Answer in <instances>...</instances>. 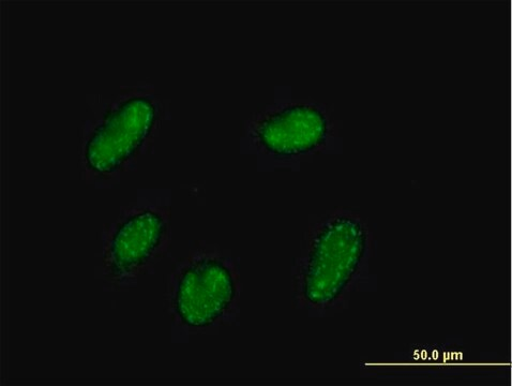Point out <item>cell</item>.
<instances>
[{
	"label": "cell",
	"instance_id": "obj_1",
	"mask_svg": "<svg viewBox=\"0 0 512 386\" xmlns=\"http://www.w3.org/2000/svg\"><path fill=\"white\" fill-rule=\"evenodd\" d=\"M368 243V230L358 218H329L311 242L304 272L305 299L316 307L334 303L357 273Z\"/></svg>",
	"mask_w": 512,
	"mask_h": 386
},
{
	"label": "cell",
	"instance_id": "obj_2",
	"mask_svg": "<svg viewBox=\"0 0 512 386\" xmlns=\"http://www.w3.org/2000/svg\"><path fill=\"white\" fill-rule=\"evenodd\" d=\"M157 117L156 107L144 97L120 103L105 115L86 147L90 169L108 174L116 171L140 150L152 132Z\"/></svg>",
	"mask_w": 512,
	"mask_h": 386
},
{
	"label": "cell",
	"instance_id": "obj_3",
	"mask_svg": "<svg viewBox=\"0 0 512 386\" xmlns=\"http://www.w3.org/2000/svg\"><path fill=\"white\" fill-rule=\"evenodd\" d=\"M234 296L235 282L228 267L204 260L191 265L180 278L175 308L184 323L204 328L228 310Z\"/></svg>",
	"mask_w": 512,
	"mask_h": 386
},
{
	"label": "cell",
	"instance_id": "obj_4",
	"mask_svg": "<svg viewBox=\"0 0 512 386\" xmlns=\"http://www.w3.org/2000/svg\"><path fill=\"white\" fill-rule=\"evenodd\" d=\"M327 118L313 106L295 105L267 115L258 124L256 136L265 150L277 156H297L324 144Z\"/></svg>",
	"mask_w": 512,
	"mask_h": 386
},
{
	"label": "cell",
	"instance_id": "obj_5",
	"mask_svg": "<svg viewBox=\"0 0 512 386\" xmlns=\"http://www.w3.org/2000/svg\"><path fill=\"white\" fill-rule=\"evenodd\" d=\"M167 225L161 215L144 211L126 219L116 230L108 251L107 264L116 275L139 269L153 256Z\"/></svg>",
	"mask_w": 512,
	"mask_h": 386
}]
</instances>
